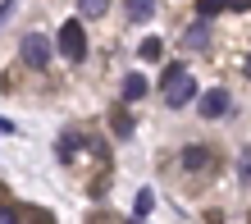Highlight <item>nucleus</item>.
<instances>
[{
    "label": "nucleus",
    "instance_id": "nucleus-8",
    "mask_svg": "<svg viewBox=\"0 0 251 224\" xmlns=\"http://www.w3.org/2000/svg\"><path fill=\"white\" fill-rule=\"evenodd\" d=\"M124 14H128L132 23H146L155 14V0H124Z\"/></svg>",
    "mask_w": 251,
    "mask_h": 224
},
{
    "label": "nucleus",
    "instance_id": "nucleus-17",
    "mask_svg": "<svg viewBox=\"0 0 251 224\" xmlns=\"http://www.w3.org/2000/svg\"><path fill=\"white\" fill-rule=\"evenodd\" d=\"M0 224H23V211H14V206H0Z\"/></svg>",
    "mask_w": 251,
    "mask_h": 224
},
{
    "label": "nucleus",
    "instance_id": "nucleus-5",
    "mask_svg": "<svg viewBox=\"0 0 251 224\" xmlns=\"http://www.w3.org/2000/svg\"><path fill=\"white\" fill-rule=\"evenodd\" d=\"M215 165V151H210V146H183V169L187 174H201V169H210Z\"/></svg>",
    "mask_w": 251,
    "mask_h": 224
},
{
    "label": "nucleus",
    "instance_id": "nucleus-9",
    "mask_svg": "<svg viewBox=\"0 0 251 224\" xmlns=\"http://www.w3.org/2000/svg\"><path fill=\"white\" fill-rule=\"evenodd\" d=\"M151 211H155V192H151V188H142V192H137V201H132V220H146Z\"/></svg>",
    "mask_w": 251,
    "mask_h": 224
},
{
    "label": "nucleus",
    "instance_id": "nucleus-14",
    "mask_svg": "<svg viewBox=\"0 0 251 224\" xmlns=\"http://www.w3.org/2000/svg\"><path fill=\"white\" fill-rule=\"evenodd\" d=\"M219 9H224V0H197V14H201V19H215Z\"/></svg>",
    "mask_w": 251,
    "mask_h": 224
},
{
    "label": "nucleus",
    "instance_id": "nucleus-3",
    "mask_svg": "<svg viewBox=\"0 0 251 224\" xmlns=\"http://www.w3.org/2000/svg\"><path fill=\"white\" fill-rule=\"evenodd\" d=\"M23 64H32V69H46L50 64V41L41 37V32H27L23 37Z\"/></svg>",
    "mask_w": 251,
    "mask_h": 224
},
{
    "label": "nucleus",
    "instance_id": "nucleus-18",
    "mask_svg": "<svg viewBox=\"0 0 251 224\" xmlns=\"http://www.w3.org/2000/svg\"><path fill=\"white\" fill-rule=\"evenodd\" d=\"M224 9H228V14H247L251 0H224Z\"/></svg>",
    "mask_w": 251,
    "mask_h": 224
},
{
    "label": "nucleus",
    "instance_id": "nucleus-7",
    "mask_svg": "<svg viewBox=\"0 0 251 224\" xmlns=\"http://www.w3.org/2000/svg\"><path fill=\"white\" fill-rule=\"evenodd\" d=\"M146 87H151V83H146V73H128V78H124V101H128V106H132V101H142Z\"/></svg>",
    "mask_w": 251,
    "mask_h": 224
},
{
    "label": "nucleus",
    "instance_id": "nucleus-22",
    "mask_svg": "<svg viewBox=\"0 0 251 224\" xmlns=\"http://www.w3.org/2000/svg\"><path fill=\"white\" fill-rule=\"evenodd\" d=\"M128 224H146V220H128Z\"/></svg>",
    "mask_w": 251,
    "mask_h": 224
},
{
    "label": "nucleus",
    "instance_id": "nucleus-4",
    "mask_svg": "<svg viewBox=\"0 0 251 224\" xmlns=\"http://www.w3.org/2000/svg\"><path fill=\"white\" fill-rule=\"evenodd\" d=\"M228 106H233V96L224 92V87H215V92H205V96L197 101L201 119H219V114H228Z\"/></svg>",
    "mask_w": 251,
    "mask_h": 224
},
{
    "label": "nucleus",
    "instance_id": "nucleus-1",
    "mask_svg": "<svg viewBox=\"0 0 251 224\" xmlns=\"http://www.w3.org/2000/svg\"><path fill=\"white\" fill-rule=\"evenodd\" d=\"M55 51H60L64 59H73V64H82V59H87V28L78 19H69L60 28V37H55Z\"/></svg>",
    "mask_w": 251,
    "mask_h": 224
},
{
    "label": "nucleus",
    "instance_id": "nucleus-12",
    "mask_svg": "<svg viewBox=\"0 0 251 224\" xmlns=\"http://www.w3.org/2000/svg\"><path fill=\"white\" fill-rule=\"evenodd\" d=\"M110 119H114V133H119V138H132V114L128 110H114Z\"/></svg>",
    "mask_w": 251,
    "mask_h": 224
},
{
    "label": "nucleus",
    "instance_id": "nucleus-15",
    "mask_svg": "<svg viewBox=\"0 0 251 224\" xmlns=\"http://www.w3.org/2000/svg\"><path fill=\"white\" fill-rule=\"evenodd\" d=\"M238 178H242V183H251V146L238 156Z\"/></svg>",
    "mask_w": 251,
    "mask_h": 224
},
{
    "label": "nucleus",
    "instance_id": "nucleus-19",
    "mask_svg": "<svg viewBox=\"0 0 251 224\" xmlns=\"http://www.w3.org/2000/svg\"><path fill=\"white\" fill-rule=\"evenodd\" d=\"M14 5H19V0H5V5H0V23H9V14H14Z\"/></svg>",
    "mask_w": 251,
    "mask_h": 224
},
{
    "label": "nucleus",
    "instance_id": "nucleus-13",
    "mask_svg": "<svg viewBox=\"0 0 251 224\" xmlns=\"http://www.w3.org/2000/svg\"><path fill=\"white\" fill-rule=\"evenodd\" d=\"M78 146H82L78 133H60V160H69V151H78Z\"/></svg>",
    "mask_w": 251,
    "mask_h": 224
},
{
    "label": "nucleus",
    "instance_id": "nucleus-6",
    "mask_svg": "<svg viewBox=\"0 0 251 224\" xmlns=\"http://www.w3.org/2000/svg\"><path fill=\"white\" fill-rule=\"evenodd\" d=\"M183 46H187V51H205V46H210V19L187 23V28H183Z\"/></svg>",
    "mask_w": 251,
    "mask_h": 224
},
{
    "label": "nucleus",
    "instance_id": "nucleus-20",
    "mask_svg": "<svg viewBox=\"0 0 251 224\" xmlns=\"http://www.w3.org/2000/svg\"><path fill=\"white\" fill-rule=\"evenodd\" d=\"M0 133H14V124H9V119H0Z\"/></svg>",
    "mask_w": 251,
    "mask_h": 224
},
{
    "label": "nucleus",
    "instance_id": "nucleus-10",
    "mask_svg": "<svg viewBox=\"0 0 251 224\" xmlns=\"http://www.w3.org/2000/svg\"><path fill=\"white\" fill-rule=\"evenodd\" d=\"M137 55L146 59V64H155V59H160V55H165V41H160V37H146V41H142V46H137Z\"/></svg>",
    "mask_w": 251,
    "mask_h": 224
},
{
    "label": "nucleus",
    "instance_id": "nucleus-11",
    "mask_svg": "<svg viewBox=\"0 0 251 224\" xmlns=\"http://www.w3.org/2000/svg\"><path fill=\"white\" fill-rule=\"evenodd\" d=\"M78 9H82V19H105L110 0H78Z\"/></svg>",
    "mask_w": 251,
    "mask_h": 224
},
{
    "label": "nucleus",
    "instance_id": "nucleus-21",
    "mask_svg": "<svg viewBox=\"0 0 251 224\" xmlns=\"http://www.w3.org/2000/svg\"><path fill=\"white\" fill-rule=\"evenodd\" d=\"M242 69H247V73H251V55H247V59H242Z\"/></svg>",
    "mask_w": 251,
    "mask_h": 224
},
{
    "label": "nucleus",
    "instance_id": "nucleus-2",
    "mask_svg": "<svg viewBox=\"0 0 251 224\" xmlns=\"http://www.w3.org/2000/svg\"><path fill=\"white\" fill-rule=\"evenodd\" d=\"M187 101H197V78H192V73H178V78L165 87V106L169 110H183Z\"/></svg>",
    "mask_w": 251,
    "mask_h": 224
},
{
    "label": "nucleus",
    "instance_id": "nucleus-16",
    "mask_svg": "<svg viewBox=\"0 0 251 224\" xmlns=\"http://www.w3.org/2000/svg\"><path fill=\"white\" fill-rule=\"evenodd\" d=\"M178 73H187V69H183V64H165V73H160V87H169Z\"/></svg>",
    "mask_w": 251,
    "mask_h": 224
}]
</instances>
